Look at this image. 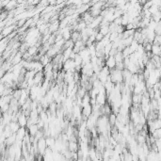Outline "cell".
<instances>
[{"mask_svg": "<svg viewBox=\"0 0 161 161\" xmlns=\"http://www.w3.org/2000/svg\"><path fill=\"white\" fill-rule=\"evenodd\" d=\"M45 148H46L45 139L41 138L40 139L38 140V149H39V151H40L41 154H43L44 151H45Z\"/></svg>", "mask_w": 161, "mask_h": 161, "instance_id": "cell-2", "label": "cell"}, {"mask_svg": "<svg viewBox=\"0 0 161 161\" xmlns=\"http://www.w3.org/2000/svg\"><path fill=\"white\" fill-rule=\"evenodd\" d=\"M106 67L108 69V70H112V69H115L116 67V61H115V59L114 57L112 56H109L107 57V60H106Z\"/></svg>", "mask_w": 161, "mask_h": 161, "instance_id": "cell-1", "label": "cell"}, {"mask_svg": "<svg viewBox=\"0 0 161 161\" xmlns=\"http://www.w3.org/2000/svg\"><path fill=\"white\" fill-rule=\"evenodd\" d=\"M18 124L20 127H25L28 124V121H27V118H25V114H22L20 117L18 118Z\"/></svg>", "mask_w": 161, "mask_h": 161, "instance_id": "cell-3", "label": "cell"}, {"mask_svg": "<svg viewBox=\"0 0 161 161\" xmlns=\"http://www.w3.org/2000/svg\"><path fill=\"white\" fill-rule=\"evenodd\" d=\"M151 53H153V56H159L160 53V46L157 44H152Z\"/></svg>", "mask_w": 161, "mask_h": 161, "instance_id": "cell-4", "label": "cell"}, {"mask_svg": "<svg viewBox=\"0 0 161 161\" xmlns=\"http://www.w3.org/2000/svg\"><path fill=\"white\" fill-rule=\"evenodd\" d=\"M14 28V27L12 25V27H7V28H5L3 30H2V34H1V36H8L10 32L12 31V29Z\"/></svg>", "mask_w": 161, "mask_h": 161, "instance_id": "cell-5", "label": "cell"}]
</instances>
